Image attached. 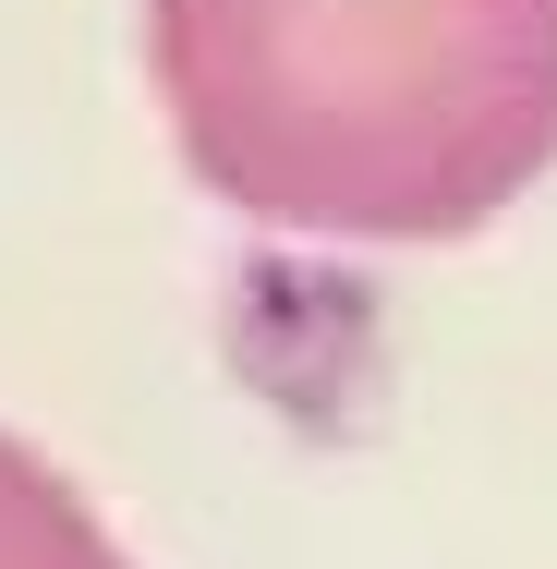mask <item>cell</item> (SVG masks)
<instances>
[{"mask_svg":"<svg viewBox=\"0 0 557 569\" xmlns=\"http://www.w3.org/2000/svg\"><path fill=\"white\" fill-rule=\"evenodd\" d=\"M0 569H133L110 546V521L24 449V437H0Z\"/></svg>","mask_w":557,"mask_h":569,"instance_id":"cell-2","label":"cell"},{"mask_svg":"<svg viewBox=\"0 0 557 569\" xmlns=\"http://www.w3.org/2000/svg\"><path fill=\"white\" fill-rule=\"evenodd\" d=\"M182 170L267 230L460 242L557 158V0H146Z\"/></svg>","mask_w":557,"mask_h":569,"instance_id":"cell-1","label":"cell"}]
</instances>
